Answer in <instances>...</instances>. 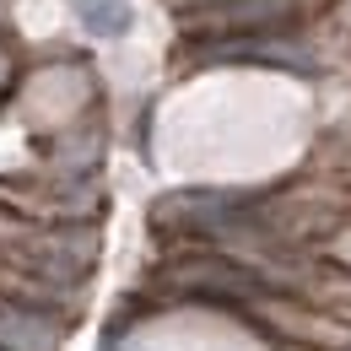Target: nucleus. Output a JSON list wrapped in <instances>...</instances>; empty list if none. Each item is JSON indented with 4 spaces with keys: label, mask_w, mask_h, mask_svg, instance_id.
Masks as SVG:
<instances>
[{
    "label": "nucleus",
    "mask_w": 351,
    "mask_h": 351,
    "mask_svg": "<svg viewBox=\"0 0 351 351\" xmlns=\"http://www.w3.org/2000/svg\"><path fill=\"white\" fill-rule=\"evenodd\" d=\"M103 254V221L76 227H44L0 206V265L38 276L60 292H92V270Z\"/></svg>",
    "instance_id": "1"
},
{
    "label": "nucleus",
    "mask_w": 351,
    "mask_h": 351,
    "mask_svg": "<svg viewBox=\"0 0 351 351\" xmlns=\"http://www.w3.org/2000/svg\"><path fill=\"white\" fill-rule=\"evenodd\" d=\"M103 178L97 173H49L38 162L27 168H0V206L44 227H76V221H103Z\"/></svg>",
    "instance_id": "2"
},
{
    "label": "nucleus",
    "mask_w": 351,
    "mask_h": 351,
    "mask_svg": "<svg viewBox=\"0 0 351 351\" xmlns=\"http://www.w3.org/2000/svg\"><path fill=\"white\" fill-rule=\"evenodd\" d=\"M341 0H217L178 16V38H249V33H292L319 22Z\"/></svg>",
    "instance_id": "3"
},
{
    "label": "nucleus",
    "mask_w": 351,
    "mask_h": 351,
    "mask_svg": "<svg viewBox=\"0 0 351 351\" xmlns=\"http://www.w3.org/2000/svg\"><path fill=\"white\" fill-rule=\"evenodd\" d=\"M249 330H260L276 346H308V351H351V324L330 308H313L292 292H260L243 303Z\"/></svg>",
    "instance_id": "4"
},
{
    "label": "nucleus",
    "mask_w": 351,
    "mask_h": 351,
    "mask_svg": "<svg viewBox=\"0 0 351 351\" xmlns=\"http://www.w3.org/2000/svg\"><path fill=\"white\" fill-rule=\"evenodd\" d=\"M65 335H71V319L65 313L5 303L0 298V351H60Z\"/></svg>",
    "instance_id": "5"
},
{
    "label": "nucleus",
    "mask_w": 351,
    "mask_h": 351,
    "mask_svg": "<svg viewBox=\"0 0 351 351\" xmlns=\"http://www.w3.org/2000/svg\"><path fill=\"white\" fill-rule=\"evenodd\" d=\"M313 260L335 265V270H351V217L341 221V227H335V232H330L324 243H319V254H313Z\"/></svg>",
    "instance_id": "6"
},
{
    "label": "nucleus",
    "mask_w": 351,
    "mask_h": 351,
    "mask_svg": "<svg viewBox=\"0 0 351 351\" xmlns=\"http://www.w3.org/2000/svg\"><path fill=\"white\" fill-rule=\"evenodd\" d=\"M11 82H16V65H11V44L0 38V97L11 92Z\"/></svg>",
    "instance_id": "7"
},
{
    "label": "nucleus",
    "mask_w": 351,
    "mask_h": 351,
    "mask_svg": "<svg viewBox=\"0 0 351 351\" xmlns=\"http://www.w3.org/2000/svg\"><path fill=\"white\" fill-rule=\"evenodd\" d=\"M276 351H308V346H276Z\"/></svg>",
    "instance_id": "8"
}]
</instances>
